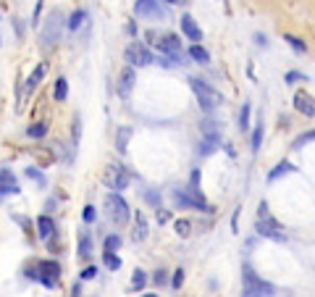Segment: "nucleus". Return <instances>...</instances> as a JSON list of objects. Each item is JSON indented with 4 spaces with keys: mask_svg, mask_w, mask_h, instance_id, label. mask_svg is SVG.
I'll return each instance as SVG.
<instances>
[{
    "mask_svg": "<svg viewBox=\"0 0 315 297\" xmlns=\"http://www.w3.org/2000/svg\"><path fill=\"white\" fill-rule=\"evenodd\" d=\"M147 40L155 45V50L161 53V66H184L186 64V55L181 53V42L176 35H155L147 32Z\"/></svg>",
    "mask_w": 315,
    "mask_h": 297,
    "instance_id": "obj_1",
    "label": "nucleus"
},
{
    "mask_svg": "<svg viewBox=\"0 0 315 297\" xmlns=\"http://www.w3.org/2000/svg\"><path fill=\"white\" fill-rule=\"evenodd\" d=\"M255 231L260 234V237H268V240H273V242H287V231H284V226L271 216V211H268V202H265V200L258 205Z\"/></svg>",
    "mask_w": 315,
    "mask_h": 297,
    "instance_id": "obj_2",
    "label": "nucleus"
},
{
    "mask_svg": "<svg viewBox=\"0 0 315 297\" xmlns=\"http://www.w3.org/2000/svg\"><path fill=\"white\" fill-rule=\"evenodd\" d=\"M242 292L247 297H258V294H273L276 287L268 284V281H263L255 271H252V265H242Z\"/></svg>",
    "mask_w": 315,
    "mask_h": 297,
    "instance_id": "obj_3",
    "label": "nucleus"
},
{
    "mask_svg": "<svg viewBox=\"0 0 315 297\" xmlns=\"http://www.w3.org/2000/svg\"><path fill=\"white\" fill-rule=\"evenodd\" d=\"M189 87H192V92H195V98H197L202 111H215V108L220 105V92H215L208 82L192 76V79H189Z\"/></svg>",
    "mask_w": 315,
    "mask_h": 297,
    "instance_id": "obj_4",
    "label": "nucleus"
},
{
    "mask_svg": "<svg viewBox=\"0 0 315 297\" xmlns=\"http://www.w3.org/2000/svg\"><path fill=\"white\" fill-rule=\"evenodd\" d=\"M105 211H108V218L116 226H126V221H129V216H132L129 213V205H126V200L118 192L105 195Z\"/></svg>",
    "mask_w": 315,
    "mask_h": 297,
    "instance_id": "obj_5",
    "label": "nucleus"
},
{
    "mask_svg": "<svg viewBox=\"0 0 315 297\" xmlns=\"http://www.w3.org/2000/svg\"><path fill=\"white\" fill-rule=\"evenodd\" d=\"M129 171H126L123 166H118V163H110L105 171H103V182H105V187L108 190H116V192H121V190H126L129 187Z\"/></svg>",
    "mask_w": 315,
    "mask_h": 297,
    "instance_id": "obj_6",
    "label": "nucleus"
},
{
    "mask_svg": "<svg viewBox=\"0 0 315 297\" xmlns=\"http://www.w3.org/2000/svg\"><path fill=\"white\" fill-rule=\"evenodd\" d=\"M134 13L139 19H150V21H166L168 19V11L161 6V0H137Z\"/></svg>",
    "mask_w": 315,
    "mask_h": 297,
    "instance_id": "obj_7",
    "label": "nucleus"
},
{
    "mask_svg": "<svg viewBox=\"0 0 315 297\" xmlns=\"http://www.w3.org/2000/svg\"><path fill=\"white\" fill-rule=\"evenodd\" d=\"M60 32H63V13L53 11L50 19H47V24H45V29L40 32V42L45 45V48H50V45L60 42Z\"/></svg>",
    "mask_w": 315,
    "mask_h": 297,
    "instance_id": "obj_8",
    "label": "nucleus"
},
{
    "mask_svg": "<svg viewBox=\"0 0 315 297\" xmlns=\"http://www.w3.org/2000/svg\"><path fill=\"white\" fill-rule=\"evenodd\" d=\"M37 281H42L47 289H55L58 281H60V265L55 260H40L37 263Z\"/></svg>",
    "mask_w": 315,
    "mask_h": 297,
    "instance_id": "obj_9",
    "label": "nucleus"
},
{
    "mask_svg": "<svg viewBox=\"0 0 315 297\" xmlns=\"http://www.w3.org/2000/svg\"><path fill=\"white\" fill-rule=\"evenodd\" d=\"M123 55H126V64L129 66H150V64H155V55L142 42H132Z\"/></svg>",
    "mask_w": 315,
    "mask_h": 297,
    "instance_id": "obj_10",
    "label": "nucleus"
},
{
    "mask_svg": "<svg viewBox=\"0 0 315 297\" xmlns=\"http://www.w3.org/2000/svg\"><path fill=\"white\" fill-rule=\"evenodd\" d=\"M47 74V64L42 61V64H37V69L32 71L29 76H26V82H24V90H21V98H19V108H24V103H26V98L32 95V92L37 90V84L42 82V76Z\"/></svg>",
    "mask_w": 315,
    "mask_h": 297,
    "instance_id": "obj_11",
    "label": "nucleus"
},
{
    "mask_svg": "<svg viewBox=\"0 0 315 297\" xmlns=\"http://www.w3.org/2000/svg\"><path fill=\"white\" fill-rule=\"evenodd\" d=\"M134 84H137V71H134V66H126V69L118 74L116 92H118L121 98H129V95H132V90H134Z\"/></svg>",
    "mask_w": 315,
    "mask_h": 297,
    "instance_id": "obj_12",
    "label": "nucleus"
},
{
    "mask_svg": "<svg viewBox=\"0 0 315 297\" xmlns=\"http://www.w3.org/2000/svg\"><path fill=\"white\" fill-rule=\"evenodd\" d=\"M294 108H297V111L302 113V116H307V118L315 116V100H312L310 92H305V90L294 92Z\"/></svg>",
    "mask_w": 315,
    "mask_h": 297,
    "instance_id": "obj_13",
    "label": "nucleus"
},
{
    "mask_svg": "<svg viewBox=\"0 0 315 297\" xmlns=\"http://www.w3.org/2000/svg\"><path fill=\"white\" fill-rule=\"evenodd\" d=\"M19 184H16V176L11 168H0V197L6 195H19Z\"/></svg>",
    "mask_w": 315,
    "mask_h": 297,
    "instance_id": "obj_14",
    "label": "nucleus"
},
{
    "mask_svg": "<svg viewBox=\"0 0 315 297\" xmlns=\"http://www.w3.org/2000/svg\"><path fill=\"white\" fill-rule=\"evenodd\" d=\"M179 21H181V32H184L189 40H192V42H200V40H202V29L197 26V21L189 16V13H184Z\"/></svg>",
    "mask_w": 315,
    "mask_h": 297,
    "instance_id": "obj_15",
    "label": "nucleus"
},
{
    "mask_svg": "<svg viewBox=\"0 0 315 297\" xmlns=\"http://www.w3.org/2000/svg\"><path fill=\"white\" fill-rule=\"evenodd\" d=\"M147 234H150L147 218L137 211V216H134V229H132V240H134V242H145V240H147Z\"/></svg>",
    "mask_w": 315,
    "mask_h": 297,
    "instance_id": "obj_16",
    "label": "nucleus"
},
{
    "mask_svg": "<svg viewBox=\"0 0 315 297\" xmlns=\"http://www.w3.org/2000/svg\"><path fill=\"white\" fill-rule=\"evenodd\" d=\"M53 231H55L53 218H50V216H40V218H37V237H40V240H50Z\"/></svg>",
    "mask_w": 315,
    "mask_h": 297,
    "instance_id": "obj_17",
    "label": "nucleus"
},
{
    "mask_svg": "<svg viewBox=\"0 0 315 297\" xmlns=\"http://www.w3.org/2000/svg\"><path fill=\"white\" fill-rule=\"evenodd\" d=\"M132 134H134V129H132V127H118V129H116V150H118V153H126Z\"/></svg>",
    "mask_w": 315,
    "mask_h": 297,
    "instance_id": "obj_18",
    "label": "nucleus"
},
{
    "mask_svg": "<svg viewBox=\"0 0 315 297\" xmlns=\"http://www.w3.org/2000/svg\"><path fill=\"white\" fill-rule=\"evenodd\" d=\"M87 24V11L84 8H79V11H74L71 16H69V21H66V26H69V32H79Z\"/></svg>",
    "mask_w": 315,
    "mask_h": 297,
    "instance_id": "obj_19",
    "label": "nucleus"
},
{
    "mask_svg": "<svg viewBox=\"0 0 315 297\" xmlns=\"http://www.w3.org/2000/svg\"><path fill=\"white\" fill-rule=\"evenodd\" d=\"M189 58H192V61H197V64H202V66H208V64H210V53L205 50L200 42H195L192 48H189Z\"/></svg>",
    "mask_w": 315,
    "mask_h": 297,
    "instance_id": "obj_20",
    "label": "nucleus"
},
{
    "mask_svg": "<svg viewBox=\"0 0 315 297\" xmlns=\"http://www.w3.org/2000/svg\"><path fill=\"white\" fill-rule=\"evenodd\" d=\"M200 134H202V137H210V139H220V129H218V124L210 121V118L200 121Z\"/></svg>",
    "mask_w": 315,
    "mask_h": 297,
    "instance_id": "obj_21",
    "label": "nucleus"
},
{
    "mask_svg": "<svg viewBox=\"0 0 315 297\" xmlns=\"http://www.w3.org/2000/svg\"><path fill=\"white\" fill-rule=\"evenodd\" d=\"M220 145V139H210V137H202L200 145H197V155H213Z\"/></svg>",
    "mask_w": 315,
    "mask_h": 297,
    "instance_id": "obj_22",
    "label": "nucleus"
},
{
    "mask_svg": "<svg viewBox=\"0 0 315 297\" xmlns=\"http://www.w3.org/2000/svg\"><path fill=\"white\" fill-rule=\"evenodd\" d=\"M292 171H297L292 163H287V161H281L271 174H268V182H276V179H281V176H287V174H292Z\"/></svg>",
    "mask_w": 315,
    "mask_h": 297,
    "instance_id": "obj_23",
    "label": "nucleus"
},
{
    "mask_svg": "<svg viewBox=\"0 0 315 297\" xmlns=\"http://www.w3.org/2000/svg\"><path fill=\"white\" fill-rule=\"evenodd\" d=\"M79 255H82V258H89V255H92V240H89V231H82V234H79Z\"/></svg>",
    "mask_w": 315,
    "mask_h": 297,
    "instance_id": "obj_24",
    "label": "nucleus"
},
{
    "mask_svg": "<svg viewBox=\"0 0 315 297\" xmlns=\"http://www.w3.org/2000/svg\"><path fill=\"white\" fill-rule=\"evenodd\" d=\"M79 139H82V116H74V127H71V150L76 153Z\"/></svg>",
    "mask_w": 315,
    "mask_h": 297,
    "instance_id": "obj_25",
    "label": "nucleus"
},
{
    "mask_svg": "<svg viewBox=\"0 0 315 297\" xmlns=\"http://www.w3.org/2000/svg\"><path fill=\"white\" fill-rule=\"evenodd\" d=\"M66 92H69V82H66V79H63V76H60V79H55V90H53V98H55L58 103H63V100H66Z\"/></svg>",
    "mask_w": 315,
    "mask_h": 297,
    "instance_id": "obj_26",
    "label": "nucleus"
},
{
    "mask_svg": "<svg viewBox=\"0 0 315 297\" xmlns=\"http://www.w3.org/2000/svg\"><path fill=\"white\" fill-rule=\"evenodd\" d=\"M103 263H105V269H110V271L121 269V258L116 253H103Z\"/></svg>",
    "mask_w": 315,
    "mask_h": 297,
    "instance_id": "obj_27",
    "label": "nucleus"
},
{
    "mask_svg": "<svg viewBox=\"0 0 315 297\" xmlns=\"http://www.w3.org/2000/svg\"><path fill=\"white\" fill-rule=\"evenodd\" d=\"M310 142H315V129L307 132V134H299L294 142H292V150H299V147H305V145H310Z\"/></svg>",
    "mask_w": 315,
    "mask_h": 297,
    "instance_id": "obj_28",
    "label": "nucleus"
},
{
    "mask_svg": "<svg viewBox=\"0 0 315 297\" xmlns=\"http://www.w3.org/2000/svg\"><path fill=\"white\" fill-rule=\"evenodd\" d=\"M26 134H29V137H35V139L45 137V134H47V124H45V121H37V124H32V127L26 129Z\"/></svg>",
    "mask_w": 315,
    "mask_h": 297,
    "instance_id": "obj_29",
    "label": "nucleus"
},
{
    "mask_svg": "<svg viewBox=\"0 0 315 297\" xmlns=\"http://www.w3.org/2000/svg\"><path fill=\"white\" fill-rule=\"evenodd\" d=\"M118 247H121V237H118V234H110V237H105V242H103L105 253H116Z\"/></svg>",
    "mask_w": 315,
    "mask_h": 297,
    "instance_id": "obj_30",
    "label": "nucleus"
},
{
    "mask_svg": "<svg viewBox=\"0 0 315 297\" xmlns=\"http://www.w3.org/2000/svg\"><path fill=\"white\" fill-rule=\"evenodd\" d=\"M145 284H147V276H145V271H142V269H137V271H134V276H132V287H134L137 292H142V289H145Z\"/></svg>",
    "mask_w": 315,
    "mask_h": 297,
    "instance_id": "obj_31",
    "label": "nucleus"
},
{
    "mask_svg": "<svg viewBox=\"0 0 315 297\" xmlns=\"http://www.w3.org/2000/svg\"><path fill=\"white\" fill-rule=\"evenodd\" d=\"M26 179H32V182H37L40 187H45V184H47V179H45V174H42V171H40V168H35V166H29V168H26Z\"/></svg>",
    "mask_w": 315,
    "mask_h": 297,
    "instance_id": "obj_32",
    "label": "nucleus"
},
{
    "mask_svg": "<svg viewBox=\"0 0 315 297\" xmlns=\"http://www.w3.org/2000/svg\"><path fill=\"white\" fill-rule=\"evenodd\" d=\"M260 142H263V118L258 121L255 132H252V153H258V150H260Z\"/></svg>",
    "mask_w": 315,
    "mask_h": 297,
    "instance_id": "obj_33",
    "label": "nucleus"
},
{
    "mask_svg": "<svg viewBox=\"0 0 315 297\" xmlns=\"http://www.w3.org/2000/svg\"><path fill=\"white\" fill-rule=\"evenodd\" d=\"M249 111H252L249 103H244V105H242V113H239V129H242V132L249 129Z\"/></svg>",
    "mask_w": 315,
    "mask_h": 297,
    "instance_id": "obj_34",
    "label": "nucleus"
},
{
    "mask_svg": "<svg viewBox=\"0 0 315 297\" xmlns=\"http://www.w3.org/2000/svg\"><path fill=\"white\" fill-rule=\"evenodd\" d=\"M284 40H287V42L292 45V48H294L297 53H305V50H307V48H305V42L299 40V37H294V35H284Z\"/></svg>",
    "mask_w": 315,
    "mask_h": 297,
    "instance_id": "obj_35",
    "label": "nucleus"
},
{
    "mask_svg": "<svg viewBox=\"0 0 315 297\" xmlns=\"http://www.w3.org/2000/svg\"><path fill=\"white\" fill-rule=\"evenodd\" d=\"M173 229H176V234H179V237H189V229H192V224H189L186 218H181V221H176V224H173Z\"/></svg>",
    "mask_w": 315,
    "mask_h": 297,
    "instance_id": "obj_36",
    "label": "nucleus"
},
{
    "mask_svg": "<svg viewBox=\"0 0 315 297\" xmlns=\"http://www.w3.org/2000/svg\"><path fill=\"white\" fill-rule=\"evenodd\" d=\"M152 281H155V287H166V284H168V276H166V271H163V269H158V271L152 274Z\"/></svg>",
    "mask_w": 315,
    "mask_h": 297,
    "instance_id": "obj_37",
    "label": "nucleus"
},
{
    "mask_svg": "<svg viewBox=\"0 0 315 297\" xmlns=\"http://www.w3.org/2000/svg\"><path fill=\"white\" fill-rule=\"evenodd\" d=\"M82 218H84V224H94V218H98V211H94V205H84Z\"/></svg>",
    "mask_w": 315,
    "mask_h": 297,
    "instance_id": "obj_38",
    "label": "nucleus"
},
{
    "mask_svg": "<svg viewBox=\"0 0 315 297\" xmlns=\"http://www.w3.org/2000/svg\"><path fill=\"white\" fill-rule=\"evenodd\" d=\"M145 197H147V202H150V205H155L158 211H161V195H158L155 190H147V192H145Z\"/></svg>",
    "mask_w": 315,
    "mask_h": 297,
    "instance_id": "obj_39",
    "label": "nucleus"
},
{
    "mask_svg": "<svg viewBox=\"0 0 315 297\" xmlns=\"http://www.w3.org/2000/svg\"><path fill=\"white\" fill-rule=\"evenodd\" d=\"M287 82L292 84V82H307V76L302 74V71H289L287 74Z\"/></svg>",
    "mask_w": 315,
    "mask_h": 297,
    "instance_id": "obj_40",
    "label": "nucleus"
},
{
    "mask_svg": "<svg viewBox=\"0 0 315 297\" xmlns=\"http://www.w3.org/2000/svg\"><path fill=\"white\" fill-rule=\"evenodd\" d=\"M181 284H184V271L179 269L176 274H173V279H171V287H173V289H179Z\"/></svg>",
    "mask_w": 315,
    "mask_h": 297,
    "instance_id": "obj_41",
    "label": "nucleus"
},
{
    "mask_svg": "<svg viewBox=\"0 0 315 297\" xmlns=\"http://www.w3.org/2000/svg\"><path fill=\"white\" fill-rule=\"evenodd\" d=\"M94 276H98V265H87V269L82 271V279H84V281H89V279H94Z\"/></svg>",
    "mask_w": 315,
    "mask_h": 297,
    "instance_id": "obj_42",
    "label": "nucleus"
},
{
    "mask_svg": "<svg viewBox=\"0 0 315 297\" xmlns=\"http://www.w3.org/2000/svg\"><path fill=\"white\" fill-rule=\"evenodd\" d=\"M255 42L260 45V48H265V45H268V40H265V35H260V32L255 35Z\"/></svg>",
    "mask_w": 315,
    "mask_h": 297,
    "instance_id": "obj_43",
    "label": "nucleus"
},
{
    "mask_svg": "<svg viewBox=\"0 0 315 297\" xmlns=\"http://www.w3.org/2000/svg\"><path fill=\"white\" fill-rule=\"evenodd\" d=\"M158 221L166 224V221H168V211H161V213H158Z\"/></svg>",
    "mask_w": 315,
    "mask_h": 297,
    "instance_id": "obj_44",
    "label": "nucleus"
},
{
    "mask_svg": "<svg viewBox=\"0 0 315 297\" xmlns=\"http://www.w3.org/2000/svg\"><path fill=\"white\" fill-rule=\"evenodd\" d=\"M163 3H171V6H186L189 0H163Z\"/></svg>",
    "mask_w": 315,
    "mask_h": 297,
    "instance_id": "obj_45",
    "label": "nucleus"
}]
</instances>
